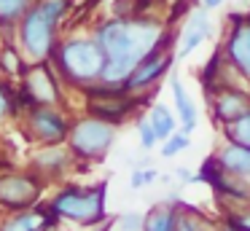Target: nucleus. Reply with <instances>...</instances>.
I'll return each instance as SVG.
<instances>
[{
    "mask_svg": "<svg viewBox=\"0 0 250 231\" xmlns=\"http://www.w3.org/2000/svg\"><path fill=\"white\" fill-rule=\"evenodd\" d=\"M94 41L105 51V84H124L126 75L146 59L164 38L172 35L167 21L156 14L113 16L97 21L92 30Z\"/></svg>",
    "mask_w": 250,
    "mask_h": 231,
    "instance_id": "1",
    "label": "nucleus"
},
{
    "mask_svg": "<svg viewBox=\"0 0 250 231\" xmlns=\"http://www.w3.org/2000/svg\"><path fill=\"white\" fill-rule=\"evenodd\" d=\"M73 0H35L17 27V43L30 62L51 59L60 43V21L70 14Z\"/></svg>",
    "mask_w": 250,
    "mask_h": 231,
    "instance_id": "2",
    "label": "nucleus"
},
{
    "mask_svg": "<svg viewBox=\"0 0 250 231\" xmlns=\"http://www.w3.org/2000/svg\"><path fill=\"white\" fill-rule=\"evenodd\" d=\"M51 64L60 73L62 84L73 86V89H83L89 84L103 81L105 51L94 41V35H67L60 38L54 54H51Z\"/></svg>",
    "mask_w": 250,
    "mask_h": 231,
    "instance_id": "3",
    "label": "nucleus"
},
{
    "mask_svg": "<svg viewBox=\"0 0 250 231\" xmlns=\"http://www.w3.org/2000/svg\"><path fill=\"white\" fill-rule=\"evenodd\" d=\"M105 191H108L105 183H94V186L67 183L49 199V207L60 215V220H70L78 226H97L108 215Z\"/></svg>",
    "mask_w": 250,
    "mask_h": 231,
    "instance_id": "4",
    "label": "nucleus"
},
{
    "mask_svg": "<svg viewBox=\"0 0 250 231\" xmlns=\"http://www.w3.org/2000/svg\"><path fill=\"white\" fill-rule=\"evenodd\" d=\"M78 91L83 94V113L97 116V118H103V121H110V124H116V126H121L126 118L135 116V113L151 100L146 91H143V94H132V91H126L121 84H105V81L89 84Z\"/></svg>",
    "mask_w": 250,
    "mask_h": 231,
    "instance_id": "5",
    "label": "nucleus"
},
{
    "mask_svg": "<svg viewBox=\"0 0 250 231\" xmlns=\"http://www.w3.org/2000/svg\"><path fill=\"white\" fill-rule=\"evenodd\" d=\"M116 132H119L116 124L83 113V116L73 118L70 134H67V145H70L76 161H100L113 148Z\"/></svg>",
    "mask_w": 250,
    "mask_h": 231,
    "instance_id": "6",
    "label": "nucleus"
},
{
    "mask_svg": "<svg viewBox=\"0 0 250 231\" xmlns=\"http://www.w3.org/2000/svg\"><path fill=\"white\" fill-rule=\"evenodd\" d=\"M172 62H175V32L169 38H164V41L159 43L146 59H140V64L126 75V81L121 86H124L126 91H132V94L151 91L164 75H169Z\"/></svg>",
    "mask_w": 250,
    "mask_h": 231,
    "instance_id": "7",
    "label": "nucleus"
},
{
    "mask_svg": "<svg viewBox=\"0 0 250 231\" xmlns=\"http://www.w3.org/2000/svg\"><path fill=\"white\" fill-rule=\"evenodd\" d=\"M43 196V177L38 172H0V210H30Z\"/></svg>",
    "mask_w": 250,
    "mask_h": 231,
    "instance_id": "8",
    "label": "nucleus"
},
{
    "mask_svg": "<svg viewBox=\"0 0 250 231\" xmlns=\"http://www.w3.org/2000/svg\"><path fill=\"white\" fill-rule=\"evenodd\" d=\"M73 118L60 105H35L24 113V132L38 145H57L67 143Z\"/></svg>",
    "mask_w": 250,
    "mask_h": 231,
    "instance_id": "9",
    "label": "nucleus"
},
{
    "mask_svg": "<svg viewBox=\"0 0 250 231\" xmlns=\"http://www.w3.org/2000/svg\"><path fill=\"white\" fill-rule=\"evenodd\" d=\"M22 86L30 91L35 105H60L62 107V102H65L62 78L54 70L51 59H46V62H30L27 73L22 78Z\"/></svg>",
    "mask_w": 250,
    "mask_h": 231,
    "instance_id": "10",
    "label": "nucleus"
},
{
    "mask_svg": "<svg viewBox=\"0 0 250 231\" xmlns=\"http://www.w3.org/2000/svg\"><path fill=\"white\" fill-rule=\"evenodd\" d=\"M221 51L234 64V70L250 84V14H231Z\"/></svg>",
    "mask_w": 250,
    "mask_h": 231,
    "instance_id": "11",
    "label": "nucleus"
},
{
    "mask_svg": "<svg viewBox=\"0 0 250 231\" xmlns=\"http://www.w3.org/2000/svg\"><path fill=\"white\" fill-rule=\"evenodd\" d=\"M212 32V21H210V8L196 3L191 8V14L186 16V21L180 24V30L175 32V57H188L191 51L202 46Z\"/></svg>",
    "mask_w": 250,
    "mask_h": 231,
    "instance_id": "12",
    "label": "nucleus"
},
{
    "mask_svg": "<svg viewBox=\"0 0 250 231\" xmlns=\"http://www.w3.org/2000/svg\"><path fill=\"white\" fill-rule=\"evenodd\" d=\"M250 107V86H221L210 94V113L218 126H226Z\"/></svg>",
    "mask_w": 250,
    "mask_h": 231,
    "instance_id": "13",
    "label": "nucleus"
},
{
    "mask_svg": "<svg viewBox=\"0 0 250 231\" xmlns=\"http://www.w3.org/2000/svg\"><path fill=\"white\" fill-rule=\"evenodd\" d=\"M60 223V215L46 204H35L30 210H19V212H8L0 220V231H54Z\"/></svg>",
    "mask_w": 250,
    "mask_h": 231,
    "instance_id": "14",
    "label": "nucleus"
},
{
    "mask_svg": "<svg viewBox=\"0 0 250 231\" xmlns=\"http://www.w3.org/2000/svg\"><path fill=\"white\" fill-rule=\"evenodd\" d=\"M73 164H76V156H73L67 143L41 145V150H35V156H33V172H38L43 180L62 177Z\"/></svg>",
    "mask_w": 250,
    "mask_h": 231,
    "instance_id": "15",
    "label": "nucleus"
},
{
    "mask_svg": "<svg viewBox=\"0 0 250 231\" xmlns=\"http://www.w3.org/2000/svg\"><path fill=\"white\" fill-rule=\"evenodd\" d=\"M215 159L226 175H234L239 180L250 183V148H245L239 143H231V140H223L221 148L215 150Z\"/></svg>",
    "mask_w": 250,
    "mask_h": 231,
    "instance_id": "16",
    "label": "nucleus"
},
{
    "mask_svg": "<svg viewBox=\"0 0 250 231\" xmlns=\"http://www.w3.org/2000/svg\"><path fill=\"white\" fill-rule=\"evenodd\" d=\"M169 89H172V100H175V113H178V121H180V129L183 132H194L199 126V110H196L191 94L186 91L183 81L178 78V73L169 70Z\"/></svg>",
    "mask_w": 250,
    "mask_h": 231,
    "instance_id": "17",
    "label": "nucleus"
},
{
    "mask_svg": "<svg viewBox=\"0 0 250 231\" xmlns=\"http://www.w3.org/2000/svg\"><path fill=\"white\" fill-rule=\"evenodd\" d=\"M35 0H0V30L3 41H17V27Z\"/></svg>",
    "mask_w": 250,
    "mask_h": 231,
    "instance_id": "18",
    "label": "nucleus"
},
{
    "mask_svg": "<svg viewBox=\"0 0 250 231\" xmlns=\"http://www.w3.org/2000/svg\"><path fill=\"white\" fill-rule=\"evenodd\" d=\"M30 59L24 57V51L19 48L17 41H3L0 43V73L6 78H24L30 67Z\"/></svg>",
    "mask_w": 250,
    "mask_h": 231,
    "instance_id": "19",
    "label": "nucleus"
},
{
    "mask_svg": "<svg viewBox=\"0 0 250 231\" xmlns=\"http://www.w3.org/2000/svg\"><path fill=\"white\" fill-rule=\"evenodd\" d=\"M175 231H221V223L210 220L202 210L191 204H178V218H175Z\"/></svg>",
    "mask_w": 250,
    "mask_h": 231,
    "instance_id": "20",
    "label": "nucleus"
},
{
    "mask_svg": "<svg viewBox=\"0 0 250 231\" xmlns=\"http://www.w3.org/2000/svg\"><path fill=\"white\" fill-rule=\"evenodd\" d=\"M175 218H178V204L159 202L143 215V231H175Z\"/></svg>",
    "mask_w": 250,
    "mask_h": 231,
    "instance_id": "21",
    "label": "nucleus"
},
{
    "mask_svg": "<svg viewBox=\"0 0 250 231\" xmlns=\"http://www.w3.org/2000/svg\"><path fill=\"white\" fill-rule=\"evenodd\" d=\"M146 118L151 121V126L156 129V134H159V140H167L169 134L178 129V113H172L164 102H153L151 105V110L146 113Z\"/></svg>",
    "mask_w": 250,
    "mask_h": 231,
    "instance_id": "22",
    "label": "nucleus"
},
{
    "mask_svg": "<svg viewBox=\"0 0 250 231\" xmlns=\"http://www.w3.org/2000/svg\"><path fill=\"white\" fill-rule=\"evenodd\" d=\"M221 132H223V140H231V143H239L245 148H250V107L239 118H234L231 124L221 126Z\"/></svg>",
    "mask_w": 250,
    "mask_h": 231,
    "instance_id": "23",
    "label": "nucleus"
},
{
    "mask_svg": "<svg viewBox=\"0 0 250 231\" xmlns=\"http://www.w3.org/2000/svg\"><path fill=\"white\" fill-rule=\"evenodd\" d=\"M223 226H229L231 231H250V202L237 204V207H223Z\"/></svg>",
    "mask_w": 250,
    "mask_h": 231,
    "instance_id": "24",
    "label": "nucleus"
},
{
    "mask_svg": "<svg viewBox=\"0 0 250 231\" xmlns=\"http://www.w3.org/2000/svg\"><path fill=\"white\" fill-rule=\"evenodd\" d=\"M188 145H191V134L183 132V129H175L167 140H162V156L164 159H172V156L183 153Z\"/></svg>",
    "mask_w": 250,
    "mask_h": 231,
    "instance_id": "25",
    "label": "nucleus"
},
{
    "mask_svg": "<svg viewBox=\"0 0 250 231\" xmlns=\"http://www.w3.org/2000/svg\"><path fill=\"white\" fill-rule=\"evenodd\" d=\"M135 126H137V134H140V148L143 150H153L159 143H162V140H159V134H156V129L151 126V121H148L146 116L137 118Z\"/></svg>",
    "mask_w": 250,
    "mask_h": 231,
    "instance_id": "26",
    "label": "nucleus"
},
{
    "mask_svg": "<svg viewBox=\"0 0 250 231\" xmlns=\"http://www.w3.org/2000/svg\"><path fill=\"white\" fill-rule=\"evenodd\" d=\"M153 180H159V172L153 167H135V172L129 177V188L132 191H140V188L151 186Z\"/></svg>",
    "mask_w": 250,
    "mask_h": 231,
    "instance_id": "27",
    "label": "nucleus"
},
{
    "mask_svg": "<svg viewBox=\"0 0 250 231\" xmlns=\"http://www.w3.org/2000/svg\"><path fill=\"white\" fill-rule=\"evenodd\" d=\"M6 116H14V89L8 86V81L0 78V121Z\"/></svg>",
    "mask_w": 250,
    "mask_h": 231,
    "instance_id": "28",
    "label": "nucleus"
},
{
    "mask_svg": "<svg viewBox=\"0 0 250 231\" xmlns=\"http://www.w3.org/2000/svg\"><path fill=\"white\" fill-rule=\"evenodd\" d=\"M119 231H143V215L140 212H124L116 220Z\"/></svg>",
    "mask_w": 250,
    "mask_h": 231,
    "instance_id": "29",
    "label": "nucleus"
},
{
    "mask_svg": "<svg viewBox=\"0 0 250 231\" xmlns=\"http://www.w3.org/2000/svg\"><path fill=\"white\" fill-rule=\"evenodd\" d=\"M175 177H178L183 186H188V183H196V175H194L191 169H183V167H178V169H175Z\"/></svg>",
    "mask_w": 250,
    "mask_h": 231,
    "instance_id": "30",
    "label": "nucleus"
},
{
    "mask_svg": "<svg viewBox=\"0 0 250 231\" xmlns=\"http://www.w3.org/2000/svg\"><path fill=\"white\" fill-rule=\"evenodd\" d=\"M226 3V0H199V5H205V8H221V5Z\"/></svg>",
    "mask_w": 250,
    "mask_h": 231,
    "instance_id": "31",
    "label": "nucleus"
},
{
    "mask_svg": "<svg viewBox=\"0 0 250 231\" xmlns=\"http://www.w3.org/2000/svg\"><path fill=\"white\" fill-rule=\"evenodd\" d=\"M143 3H146V5H148V8H153V5H156V3H159V0H143Z\"/></svg>",
    "mask_w": 250,
    "mask_h": 231,
    "instance_id": "32",
    "label": "nucleus"
},
{
    "mask_svg": "<svg viewBox=\"0 0 250 231\" xmlns=\"http://www.w3.org/2000/svg\"><path fill=\"white\" fill-rule=\"evenodd\" d=\"M221 231H231V229H229V226H223V223H221Z\"/></svg>",
    "mask_w": 250,
    "mask_h": 231,
    "instance_id": "33",
    "label": "nucleus"
}]
</instances>
